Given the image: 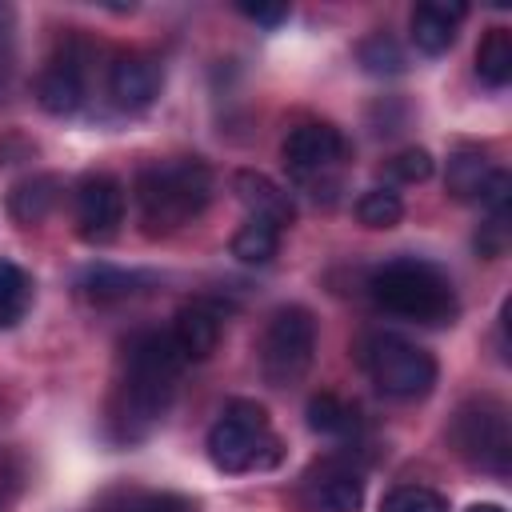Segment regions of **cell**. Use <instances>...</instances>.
Masks as SVG:
<instances>
[{
  "instance_id": "6da1fadb",
  "label": "cell",
  "mask_w": 512,
  "mask_h": 512,
  "mask_svg": "<svg viewBox=\"0 0 512 512\" xmlns=\"http://www.w3.org/2000/svg\"><path fill=\"white\" fill-rule=\"evenodd\" d=\"M212 200V172L200 160L148 164L136 176V204L148 232H176Z\"/></svg>"
},
{
  "instance_id": "7a4b0ae2",
  "label": "cell",
  "mask_w": 512,
  "mask_h": 512,
  "mask_svg": "<svg viewBox=\"0 0 512 512\" xmlns=\"http://www.w3.org/2000/svg\"><path fill=\"white\" fill-rule=\"evenodd\" d=\"M368 288H372V300L400 320L448 324L456 316V296H452L448 276L436 264L416 260V256H400V260L380 264L372 272Z\"/></svg>"
},
{
  "instance_id": "3957f363",
  "label": "cell",
  "mask_w": 512,
  "mask_h": 512,
  "mask_svg": "<svg viewBox=\"0 0 512 512\" xmlns=\"http://www.w3.org/2000/svg\"><path fill=\"white\" fill-rule=\"evenodd\" d=\"M180 368L184 356L168 332L132 336L124 348V412H132V420H156L176 392Z\"/></svg>"
},
{
  "instance_id": "277c9868",
  "label": "cell",
  "mask_w": 512,
  "mask_h": 512,
  "mask_svg": "<svg viewBox=\"0 0 512 512\" xmlns=\"http://www.w3.org/2000/svg\"><path fill=\"white\" fill-rule=\"evenodd\" d=\"M208 460L220 472H248L280 460V444L268 436V412L256 400H228L208 428Z\"/></svg>"
},
{
  "instance_id": "5b68a950",
  "label": "cell",
  "mask_w": 512,
  "mask_h": 512,
  "mask_svg": "<svg viewBox=\"0 0 512 512\" xmlns=\"http://www.w3.org/2000/svg\"><path fill=\"white\" fill-rule=\"evenodd\" d=\"M360 360H364L372 384L392 400H420L436 384V360L420 344H412L396 332L368 336Z\"/></svg>"
},
{
  "instance_id": "8992f818",
  "label": "cell",
  "mask_w": 512,
  "mask_h": 512,
  "mask_svg": "<svg viewBox=\"0 0 512 512\" xmlns=\"http://www.w3.org/2000/svg\"><path fill=\"white\" fill-rule=\"evenodd\" d=\"M312 352H316V320L308 308L300 304H288V308H276L264 336H260V372L272 388H288L296 384L308 364H312Z\"/></svg>"
},
{
  "instance_id": "52a82bcc",
  "label": "cell",
  "mask_w": 512,
  "mask_h": 512,
  "mask_svg": "<svg viewBox=\"0 0 512 512\" xmlns=\"http://www.w3.org/2000/svg\"><path fill=\"white\" fill-rule=\"evenodd\" d=\"M452 444L456 452L484 472L504 476L508 472V452H512V436H508V416L496 400H472L456 412L452 420Z\"/></svg>"
},
{
  "instance_id": "ba28073f",
  "label": "cell",
  "mask_w": 512,
  "mask_h": 512,
  "mask_svg": "<svg viewBox=\"0 0 512 512\" xmlns=\"http://www.w3.org/2000/svg\"><path fill=\"white\" fill-rule=\"evenodd\" d=\"M124 220V188L120 180L96 172V176H84L80 188H76V232L92 244L100 240H112L116 228Z\"/></svg>"
},
{
  "instance_id": "9c48e42d",
  "label": "cell",
  "mask_w": 512,
  "mask_h": 512,
  "mask_svg": "<svg viewBox=\"0 0 512 512\" xmlns=\"http://www.w3.org/2000/svg\"><path fill=\"white\" fill-rule=\"evenodd\" d=\"M280 152H284V164H288L292 176L312 180L344 156V136L332 124H300V128L288 132Z\"/></svg>"
},
{
  "instance_id": "30bf717a",
  "label": "cell",
  "mask_w": 512,
  "mask_h": 512,
  "mask_svg": "<svg viewBox=\"0 0 512 512\" xmlns=\"http://www.w3.org/2000/svg\"><path fill=\"white\" fill-rule=\"evenodd\" d=\"M300 504L308 512H360V504H364V480L352 468L324 464V468H316L304 480Z\"/></svg>"
},
{
  "instance_id": "8fae6325",
  "label": "cell",
  "mask_w": 512,
  "mask_h": 512,
  "mask_svg": "<svg viewBox=\"0 0 512 512\" xmlns=\"http://www.w3.org/2000/svg\"><path fill=\"white\" fill-rule=\"evenodd\" d=\"M108 96L120 112H144L160 96V68L152 56L128 52L108 72Z\"/></svg>"
},
{
  "instance_id": "7c38bea8",
  "label": "cell",
  "mask_w": 512,
  "mask_h": 512,
  "mask_svg": "<svg viewBox=\"0 0 512 512\" xmlns=\"http://www.w3.org/2000/svg\"><path fill=\"white\" fill-rule=\"evenodd\" d=\"M232 192H236V200L248 208V216H256V220H268V224H276V228H284V224L296 220L292 196H288L276 180H268L264 172L240 168V172L232 176Z\"/></svg>"
},
{
  "instance_id": "4fadbf2b",
  "label": "cell",
  "mask_w": 512,
  "mask_h": 512,
  "mask_svg": "<svg viewBox=\"0 0 512 512\" xmlns=\"http://www.w3.org/2000/svg\"><path fill=\"white\" fill-rule=\"evenodd\" d=\"M172 344L180 348L184 360H208L220 344V308L212 300H192L176 312L172 324Z\"/></svg>"
},
{
  "instance_id": "5bb4252c",
  "label": "cell",
  "mask_w": 512,
  "mask_h": 512,
  "mask_svg": "<svg viewBox=\"0 0 512 512\" xmlns=\"http://www.w3.org/2000/svg\"><path fill=\"white\" fill-rule=\"evenodd\" d=\"M464 16H468V8L456 4V0H424V4H416L412 20H408L412 24V44L420 52H428V56L448 52L456 44V28H460Z\"/></svg>"
},
{
  "instance_id": "9a60e30c",
  "label": "cell",
  "mask_w": 512,
  "mask_h": 512,
  "mask_svg": "<svg viewBox=\"0 0 512 512\" xmlns=\"http://www.w3.org/2000/svg\"><path fill=\"white\" fill-rule=\"evenodd\" d=\"M84 100V76L76 68V60H52L40 80H36V104L48 112V116H72Z\"/></svg>"
},
{
  "instance_id": "2e32d148",
  "label": "cell",
  "mask_w": 512,
  "mask_h": 512,
  "mask_svg": "<svg viewBox=\"0 0 512 512\" xmlns=\"http://www.w3.org/2000/svg\"><path fill=\"white\" fill-rule=\"evenodd\" d=\"M492 160L480 152V148H456L448 156V172H444V184L456 200H480L488 180H492Z\"/></svg>"
},
{
  "instance_id": "e0dca14e",
  "label": "cell",
  "mask_w": 512,
  "mask_h": 512,
  "mask_svg": "<svg viewBox=\"0 0 512 512\" xmlns=\"http://www.w3.org/2000/svg\"><path fill=\"white\" fill-rule=\"evenodd\" d=\"M96 512H196V504L180 492H156V488H112L100 496Z\"/></svg>"
},
{
  "instance_id": "ac0fdd59",
  "label": "cell",
  "mask_w": 512,
  "mask_h": 512,
  "mask_svg": "<svg viewBox=\"0 0 512 512\" xmlns=\"http://www.w3.org/2000/svg\"><path fill=\"white\" fill-rule=\"evenodd\" d=\"M56 176H32V180H20L12 192H8V212L20 220V224H36L52 212L56 204Z\"/></svg>"
},
{
  "instance_id": "d6986e66",
  "label": "cell",
  "mask_w": 512,
  "mask_h": 512,
  "mask_svg": "<svg viewBox=\"0 0 512 512\" xmlns=\"http://www.w3.org/2000/svg\"><path fill=\"white\" fill-rule=\"evenodd\" d=\"M476 72L484 84L504 88L512 80V32L508 28H488L480 48H476Z\"/></svg>"
},
{
  "instance_id": "ffe728a7",
  "label": "cell",
  "mask_w": 512,
  "mask_h": 512,
  "mask_svg": "<svg viewBox=\"0 0 512 512\" xmlns=\"http://www.w3.org/2000/svg\"><path fill=\"white\" fill-rule=\"evenodd\" d=\"M276 248H280V228L268 220H256V216H248L232 236V256L240 264H268L276 256Z\"/></svg>"
},
{
  "instance_id": "44dd1931",
  "label": "cell",
  "mask_w": 512,
  "mask_h": 512,
  "mask_svg": "<svg viewBox=\"0 0 512 512\" xmlns=\"http://www.w3.org/2000/svg\"><path fill=\"white\" fill-rule=\"evenodd\" d=\"M32 304V280L20 264L12 260H0V328H12L24 320Z\"/></svg>"
},
{
  "instance_id": "7402d4cb",
  "label": "cell",
  "mask_w": 512,
  "mask_h": 512,
  "mask_svg": "<svg viewBox=\"0 0 512 512\" xmlns=\"http://www.w3.org/2000/svg\"><path fill=\"white\" fill-rule=\"evenodd\" d=\"M308 428L324 436H348L356 428V408H348L340 396L320 392L308 400Z\"/></svg>"
},
{
  "instance_id": "603a6c76",
  "label": "cell",
  "mask_w": 512,
  "mask_h": 512,
  "mask_svg": "<svg viewBox=\"0 0 512 512\" xmlns=\"http://www.w3.org/2000/svg\"><path fill=\"white\" fill-rule=\"evenodd\" d=\"M356 60H360V64H364V72H372V76H396V72H404V68H408L404 48H400L392 36H384V32H376V36L360 40Z\"/></svg>"
},
{
  "instance_id": "cb8c5ba5",
  "label": "cell",
  "mask_w": 512,
  "mask_h": 512,
  "mask_svg": "<svg viewBox=\"0 0 512 512\" xmlns=\"http://www.w3.org/2000/svg\"><path fill=\"white\" fill-rule=\"evenodd\" d=\"M400 216H404V204H400V196L388 192V188H368V192L356 200V220H360L364 228H396Z\"/></svg>"
},
{
  "instance_id": "d4e9b609",
  "label": "cell",
  "mask_w": 512,
  "mask_h": 512,
  "mask_svg": "<svg viewBox=\"0 0 512 512\" xmlns=\"http://www.w3.org/2000/svg\"><path fill=\"white\" fill-rule=\"evenodd\" d=\"M136 276L132 272H120V268H108V264H96L80 276V288L88 300H120V296H132L136 292Z\"/></svg>"
},
{
  "instance_id": "484cf974",
  "label": "cell",
  "mask_w": 512,
  "mask_h": 512,
  "mask_svg": "<svg viewBox=\"0 0 512 512\" xmlns=\"http://www.w3.org/2000/svg\"><path fill=\"white\" fill-rule=\"evenodd\" d=\"M380 512H448V500L424 484H400L380 500Z\"/></svg>"
},
{
  "instance_id": "4316f807",
  "label": "cell",
  "mask_w": 512,
  "mask_h": 512,
  "mask_svg": "<svg viewBox=\"0 0 512 512\" xmlns=\"http://www.w3.org/2000/svg\"><path fill=\"white\" fill-rule=\"evenodd\" d=\"M388 172H392L396 180H404V184H420V180L432 176V156H428L424 148H404V152H396V156L388 160Z\"/></svg>"
},
{
  "instance_id": "83f0119b",
  "label": "cell",
  "mask_w": 512,
  "mask_h": 512,
  "mask_svg": "<svg viewBox=\"0 0 512 512\" xmlns=\"http://www.w3.org/2000/svg\"><path fill=\"white\" fill-rule=\"evenodd\" d=\"M240 12H244L248 20H256V24H268V28L280 24V20H288V8H284V4H272V8H268V4H240Z\"/></svg>"
},
{
  "instance_id": "f1b7e54d",
  "label": "cell",
  "mask_w": 512,
  "mask_h": 512,
  "mask_svg": "<svg viewBox=\"0 0 512 512\" xmlns=\"http://www.w3.org/2000/svg\"><path fill=\"white\" fill-rule=\"evenodd\" d=\"M8 76H12V36L0 28V92L8 88Z\"/></svg>"
},
{
  "instance_id": "f546056e",
  "label": "cell",
  "mask_w": 512,
  "mask_h": 512,
  "mask_svg": "<svg viewBox=\"0 0 512 512\" xmlns=\"http://www.w3.org/2000/svg\"><path fill=\"white\" fill-rule=\"evenodd\" d=\"M468 512H504V508H500V504H472Z\"/></svg>"
}]
</instances>
